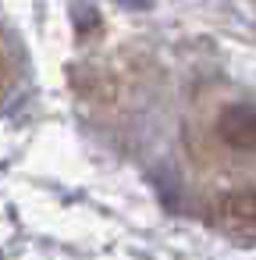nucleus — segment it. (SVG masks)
Masks as SVG:
<instances>
[{"mask_svg": "<svg viewBox=\"0 0 256 260\" xmlns=\"http://www.w3.org/2000/svg\"><path fill=\"white\" fill-rule=\"evenodd\" d=\"M217 132H221L224 146H231V150H238V153L256 150V111H252L249 104H231V107H224Z\"/></svg>", "mask_w": 256, "mask_h": 260, "instance_id": "f257e3e1", "label": "nucleus"}, {"mask_svg": "<svg viewBox=\"0 0 256 260\" xmlns=\"http://www.w3.org/2000/svg\"><path fill=\"white\" fill-rule=\"evenodd\" d=\"M221 217L231 228H256V192H235L221 200Z\"/></svg>", "mask_w": 256, "mask_h": 260, "instance_id": "f03ea898", "label": "nucleus"}, {"mask_svg": "<svg viewBox=\"0 0 256 260\" xmlns=\"http://www.w3.org/2000/svg\"><path fill=\"white\" fill-rule=\"evenodd\" d=\"M0 86H4V57H0Z\"/></svg>", "mask_w": 256, "mask_h": 260, "instance_id": "7ed1b4c3", "label": "nucleus"}]
</instances>
